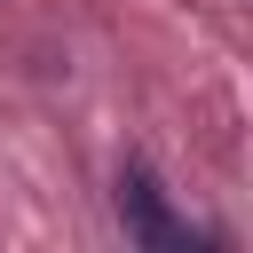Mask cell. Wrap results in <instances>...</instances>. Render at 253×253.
<instances>
[{
	"mask_svg": "<svg viewBox=\"0 0 253 253\" xmlns=\"http://www.w3.org/2000/svg\"><path fill=\"white\" fill-rule=\"evenodd\" d=\"M119 221H126V237L150 245V253H182V245H198L190 221H182V213L166 206V190L150 182V166H119Z\"/></svg>",
	"mask_w": 253,
	"mask_h": 253,
	"instance_id": "obj_1",
	"label": "cell"
}]
</instances>
